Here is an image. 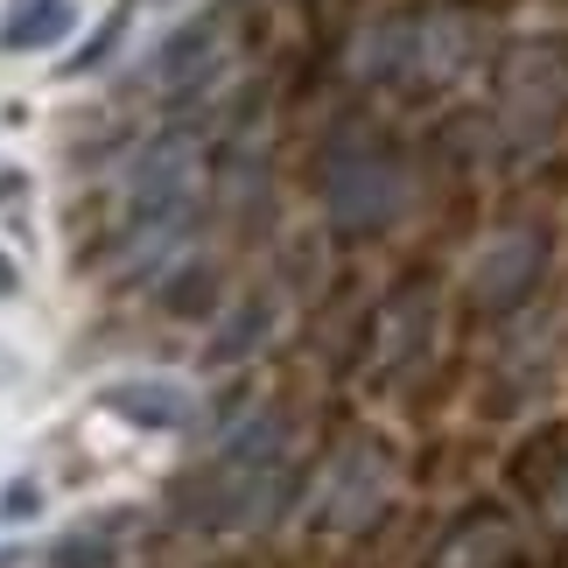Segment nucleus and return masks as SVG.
Instances as JSON below:
<instances>
[{"label":"nucleus","mask_w":568,"mask_h":568,"mask_svg":"<svg viewBox=\"0 0 568 568\" xmlns=\"http://www.w3.org/2000/svg\"><path fill=\"white\" fill-rule=\"evenodd\" d=\"M126 267L134 274H162L169 260H183L190 246V196H196V155L183 134L148 141L126 162Z\"/></svg>","instance_id":"1"},{"label":"nucleus","mask_w":568,"mask_h":568,"mask_svg":"<svg viewBox=\"0 0 568 568\" xmlns=\"http://www.w3.org/2000/svg\"><path fill=\"white\" fill-rule=\"evenodd\" d=\"M281 491H288V464H281V422L260 414L217 449V485H211V519L225 527H260V519L281 513Z\"/></svg>","instance_id":"2"},{"label":"nucleus","mask_w":568,"mask_h":568,"mask_svg":"<svg viewBox=\"0 0 568 568\" xmlns=\"http://www.w3.org/2000/svg\"><path fill=\"white\" fill-rule=\"evenodd\" d=\"M323 196H331V217L344 232H373V225H386V217H400L407 176H400V162L379 155L373 141H344L331 155V169H323Z\"/></svg>","instance_id":"3"},{"label":"nucleus","mask_w":568,"mask_h":568,"mask_svg":"<svg viewBox=\"0 0 568 568\" xmlns=\"http://www.w3.org/2000/svg\"><path fill=\"white\" fill-rule=\"evenodd\" d=\"M470 57V29L456 14H435V21H386L373 42H358V71H379V78H428L443 84L464 71Z\"/></svg>","instance_id":"4"},{"label":"nucleus","mask_w":568,"mask_h":568,"mask_svg":"<svg viewBox=\"0 0 568 568\" xmlns=\"http://www.w3.org/2000/svg\"><path fill=\"white\" fill-rule=\"evenodd\" d=\"M386 456L379 449H337L331 456V470H323V485H316V519H331V527H365L379 506H386Z\"/></svg>","instance_id":"5"},{"label":"nucleus","mask_w":568,"mask_h":568,"mask_svg":"<svg viewBox=\"0 0 568 568\" xmlns=\"http://www.w3.org/2000/svg\"><path fill=\"white\" fill-rule=\"evenodd\" d=\"M534 274H540V239L534 232H506V239H491V246L477 253L470 288L485 295V302H513Z\"/></svg>","instance_id":"6"},{"label":"nucleus","mask_w":568,"mask_h":568,"mask_svg":"<svg viewBox=\"0 0 568 568\" xmlns=\"http://www.w3.org/2000/svg\"><path fill=\"white\" fill-rule=\"evenodd\" d=\"M105 407L120 414V422H134V428H183L196 400L183 386H169V379H126V386H105Z\"/></svg>","instance_id":"7"},{"label":"nucleus","mask_w":568,"mask_h":568,"mask_svg":"<svg viewBox=\"0 0 568 568\" xmlns=\"http://www.w3.org/2000/svg\"><path fill=\"white\" fill-rule=\"evenodd\" d=\"M555 105H561V84L555 71H519L513 78V92H506V126H513V141H540L555 126Z\"/></svg>","instance_id":"8"},{"label":"nucleus","mask_w":568,"mask_h":568,"mask_svg":"<svg viewBox=\"0 0 568 568\" xmlns=\"http://www.w3.org/2000/svg\"><path fill=\"white\" fill-rule=\"evenodd\" d=\"M71 21H78L71 0H14V14H8V29H0V42H8V50H42V42H57Z\"/></svg>","instance_id":"9"},{"label":"nucleus","mask_w":568,"mask_h":568,"mask_svg":"<svg viewBox=\"0 0 568 568\" xmlns=\"http://www.w3.org/2000/svg\"><path fill=\"white\" fill-rule=\"evenodd\" d=\"M0 513H8V519L36 513V485H8V498H0Z\"/></svg>","instance_id":"10"},{"label":"nucleus","mask_w":568,"mask_h":568,"mask_svg":"<svg viewBox=\"0 0 568 568\" xmlns=\"http://www.w3.org/2000/svg\"><path fill=\"white\" fill-rule=\"evenodd\" d=\"M0 288H8V267H0Z\"/></svg>","instance_id":"11"}]
</instances>
